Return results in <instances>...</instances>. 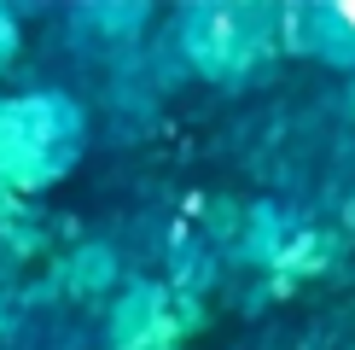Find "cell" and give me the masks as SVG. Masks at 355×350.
Instances as JSON below:
<instances>
[{"label": "cell", "mask_w": 355, "mask_h": 350, "mask_svg": "<svg viewBox=\"0 0 355 350\" xmlns=\"http://www.w3.org/2000/svg\"><path fill=\"white\" fill-rule=\"evenodd\" d=\"M279 35L297 53L355 76V0H303L279 12Z\"/></svg>", "instance_id": "6da1fadb"}]
</instances>
